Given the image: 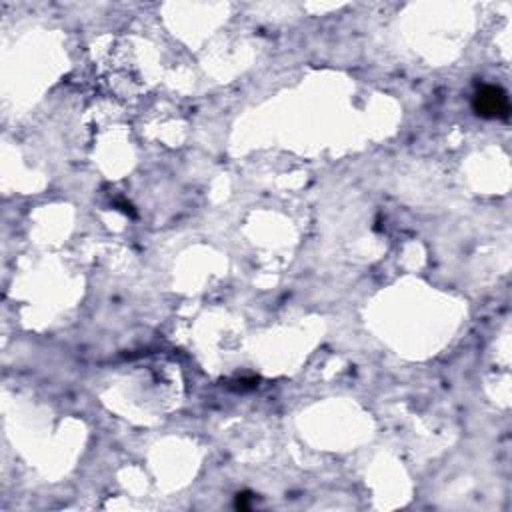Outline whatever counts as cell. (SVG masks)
I'll return each mask as SVG.
<instances>
[{
  "mask_svg": "<svg viewBox=\"0 0 512 512\" xmlns=\"http://www.w3.org/2000/svg\"><path fill=\"white\" fill-rule=\"evenodd\" d=\"M472 111L486 120H509L511 100L504 88L496 84H480L472 96Z\"/></svg>",
  "mask_w": 512,
  "mask_h": 512,
  "instance_id": "obj_1",
  "label": "cell"
},
{
  "mask_svg": "<svg viewBox=\"0 0 512 512\" xmlns=\"http://www.w3.org/2000/svg\"><path fill=\"white\" fill-rule=\"evenodd\" d=\"M234 506L239 509V511H248L253 504H250V496L246 495V493H242V495H237V502H234Z\"/></svg>",
  "mask_w": 512,
  "mask_h": 512,
  "instance_id": "obj_2",
  "label": "cell"
}]
</instances>
